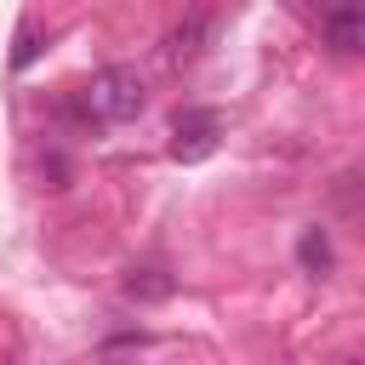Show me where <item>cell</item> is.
I'll list each match as a JSON object with an SVG mask.
<instances>
[{
  "instance_id": "6da1fadb",
  "label": "cell",
  "mask_w": 365,
  "mask_h": 365,
  "mask_svg": "<svg viewBox=\"0 0 365 365\" xmlns=\"http://www.w3.org/2000/svg\"><path fill=\"white\" fill-rule=\"evenodd\" d=\"M143 103H148V91H143L137 68H125V63L97 68V74L86 80V91H80V108H86L91 125H125V120L143 114Z\"/></svg>"
},
{
  "instance_id": "7a4b0ae2",
  "label": "cell",
  "mask_w": 365,
  "mask_h": 365,
  "mask_svg": "<svg viewBox=\"0 0 365 365\" xmlns=\"http://www.w3.org/2000/svg\"><path fill=\"white\" fill-rule=\"evenodd\" d=\"M217 131H222L217 108H182V114L171 120V154H177V160H205V154L217 148Z\"/></svg>"
},
{
  "instance_id": "3957f363",
  "label": "cell",
  "mask_w": 365,
  "mask_h": 365,
  "mask_svg": "<svg viewBox=\"0 0 365 365\" xmlns=\"http://www.w3.org/2000/svg\"><path fill=\"white\" fill-rule=\"evenodd\" d=\"M319 29H325V46H331L336 57H354V51L365 46V11H359V0H336V6H325Z\"/></svg>"
},
{
  "instance_id": "277c9868",
  "label": "cell",
  "mask_w": 365,
  "mask_h": 365,
  "mask_svg": "<svg viewBox=\"0 0 365 365\" xmlns=\"http://www.w3.org/2000/svg\"><path fill=\"white\" fill-rule=\"evenodd\" d=\"M205 40H211V11L194 6V11L165 34V63H171V68H177V63H194V57L205 51Z\"/></svg>"
},
{
  "instance_id": "5b68a950",
  "label": "cell",
  "mask_w": 365,
  "mask_h": 365,
  "mask_svg": "<svg viewBox=\"0 0 365 365\" xmlns=\"http://www.w3.org/2000/svg\"><path fill=\"white\" fill-rule=\"evenodd\" d=\"M297 262H302L308 274H331V240H325V228H302V240H297Z\"/></svg>"
},
{
  "instance_id": "8992f818",
  "label": "cell",
  "mask_w": 365,
  "mask_h": 365,
  "mask_svg": "<svg viewBox=\"0 0 365 365\" xmlns=\"http://www.w3.org/2000/svg\"><path fill=\"white\" fill-rule=\"evenodd\" d=\"M125 291H131V297H171V279H165L160 268H131Z\"/></svg>"
},
{
  "instance_id": "52a82bcc",
  "label": "cell",
  "mask_w": 365,
  "mask_h": 365,
  "mask_svg": "<svg viewBox=\"0 0 365 365\" xmlns=\"http://www.w3.org/2000/svg\"><path fill=\"white\" fill-rule=\"evenodd\" d=\"M34 57H40V29H34V23H23V29H17V51H11V68H29Z\"/></svg>"
},
{
  "instance_id": "ba28073f",
  "label": "cell",
  "mask_w": 365,
  "mask_h": 365,
  "mask_svg": "<svg viewBox=\"0 0 365 365\" xmlns=\"http://www.w3.org/2000/svg\"><path fill=\"white\" fill-rule=\"evenodd\" d=\"M314 6H319V11H325V6H336V0H314Z\"/></svg>"
}]
</instances>
